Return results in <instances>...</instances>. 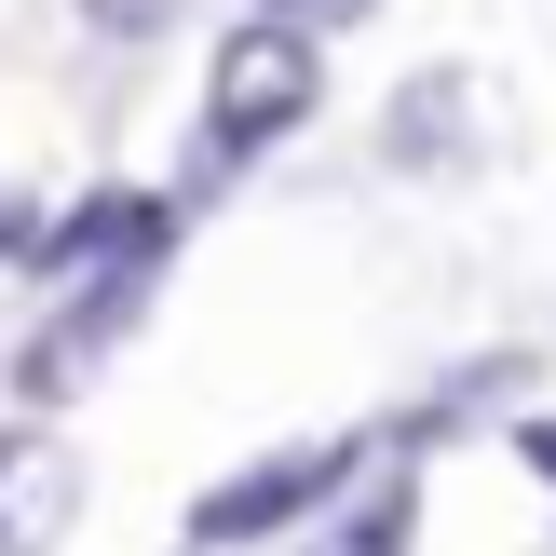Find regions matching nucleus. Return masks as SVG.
Here are the masks:
<instances>
[{"label": "nucleus", "instance_id": "5", "mask_svg": "<svg viewBox=\"0 0 556 556\" xmlns=\"http://www.w3.org/2000/svg\"><path fill=\"white\" fill-rule=\"evenodd\" d=\"M81 516V476L41 421H0V556H41L54 530Z\"/></svg>", "mask_w": 556, "mask_h": 556}, {"label": "nucleus", "instance_id": "1", "mask_svg": "<svg viewBox=\"0 0 556 556\" xmlns=\"http://www.w3.org/2000/svg\"><path fill=\"white\" fill-rule=\"evenodd\" d=\"M313 109H326V41H313V27H286V14L217 27V68H204V177H244V163L286 150Z\"/></svg>", "mask_w": 556, "mask_h": 556}, {"label": "nucleus", "instance_id": "10", "mask_svg": "<svg viewBox=\"0 0 556 556\" xmlns=\"http://www.w3.org/2000/svg\"><path fill=\"white\" fill-rule=\"evenodd\" d=\"M516 462H530V476L556 489V421H516Z\"/></svg>", "mask_w": 556, "mask_h": 556}, {"label": "nucleus", "instance_id": "2", "mask_svg": "<svg viewBox=\"0 0 556 556\" xmlns=\"http://www.w3.org/2000/svg\"><path fill=\"white\" fill-rule=\"evenodd\" d=\"M353 462H380V434H299V448H258L190 503V556H244V543H286L299 516H326L353 489Z\"/></svg>", "mask_w": 556, "mask_h": 556}, {"label": "nucleus", "instance_id": "7", "mask_svg": "<svg viewBox=\"0 0 556 556\" xmlns=\"http://www.w3.org/2000/svg\"><path fill=\"white\" fill-rule=\"evenodd\" d=\"M163 14H177V0H81V27H96V41H150Z\"/></svg>", "mask_w": 556, "mask_h": 556}, {"label": "nucleus", "instance_id": "4", "mask_svg": "<svg viewBox=\"0 0 556 556\" xmlns=\"http://www.w3.org/2000/svg\"><path fill=\"white\" fill-rule=\"evenodd\" d=\"M150 244H177V190L96 177V190H68V204L41 217V258H27V271H54V286H81V271H109V258H150Z\"/></svg>", "mask_w": 556, "mask_h": 556}, {"label": "nucleus", "instance_id": "8", "mask_svg": "<svg viewBox=\"0 0 556 556\" xmlns=\"http://www.w3.org/2000/svg\"><path fill=\"white\" fill-rule=\"evenodd\" d=\"M258 14H286V27H313V41H340V27H367L380 0H258Z\"/></svg>", "mask_w": 556, "mask_h": 556}, {"label": "nucleus", "instance_id": "9", "mask_svg": "<svg viewBox=\"0 0 556 556\" xmlns=\"http://www.w3.org/2000/svg\"><path fill=\"white\" fill-rule=\"evenodd\" d=\"M41 217H54V204H27V190H14V177H0V258H14V271H27V258H41Z\"/></svg>", "mask_w": 556, "mask_h": 556}, {"label": "nucleus", "instance_id": "3", "mask_svg": "<svg viewBox=\"0 0 556 556\" xmlns=\"http://www.w3.org/2000/svg\"><path fill=\"white\" fill-rule=\"evenodd\" d=\"M163 271H177V244H150V258H109V271H81V286L54 299V326L14 353V407H54V394H81V380L109 367V340H123V326L163 299Z\"/></svg>", "mask_w": 556, "mask_h": 556}, {"label": "nucleus", "instance_id": "6", "mask_svg": "<svg viewBox=\"0 0 556 556\" xmlns=\"http://www.w3.org/2000/svg\"><path fill=\"white\" fill-rule=\"evenodd\" d=\"M462 109H476V81H462V68H421V81H407V96H394V123H380V136H394V163H462Z\"/></svg>", "mask_w": 556, "mask_h": 556}]
</instances>
